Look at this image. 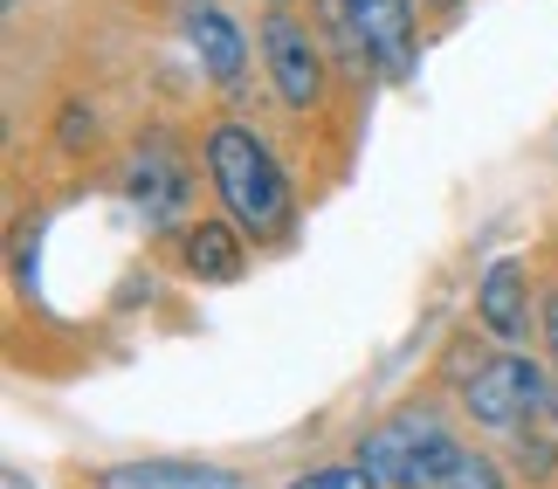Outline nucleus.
Wrapping results in <instances>:
<instances>
[{"label": "nucleus", "instance_id": "f257e3e1", "mask_svg": "<svg viewBox=\"0 0 558 489\" xmlns=\"http://www.w3.org/2000/svg\"><path fill=\"white\" fill-rule=\"evenodd\" d=\"M201 159H207V180H214V194H221L228 221L242 228V235H255V242H283L290 235V221H296L290 173H283V159L269 152V138H255V124L221 118L207 132Z\"/></svg>", "mask_w": 558, "mask_h": 489}, {"label": "nucleus", "instance_id": "f03ea898", "mask_svg": "<svg viewBox=\"0 0 558 489\" xmlns=\"http://www.w3.org/2000/svg\"><path fill=\"white\" fill-rule=\"evenodd\" d=\"M456 455H462V441L427 407H407L393 420H379V428L359 441V469L379 489H441V476L456 469Z\"/></svg>", "mask_w": 558, "mask_h": 489}, {"label": "nucleus", "instance_id": "7ed1b4c3", "mask_svg": "<svg viewBox=\"0 0 558 489\" xmlns=\"http://www.w3.org/2000/svg\"><path fill=\"white\" fill-rule=\"evenodd\" d=\"M325 28L345 41L359 76L379 70L386 83H414V70H421L414 0H325Z\"/></svg>", "mask_w": 558, "mask_h": 489}, {"label": "nucleus", "instance_id": "20e7f679", "mask_svg": "<svg viewBox=\"0 0 558 489\" xmlns=\"http://www.w3.org/2000/svg\"><path fill=\"white\" fill-rule=\"evenodd\" d=\"M551 393H558V379L545 372V358L497 352L462 379V414L476 420V428L524 435V428H538V414H551Z\"/></svg>", "mask_w": 558, "mask_h": 489}, {"label": "nucleus", "instance_id": "39448f33", "mask_svg": "<svg viewBox=\"0 0 558 489\" xmlns=\"http://www.w3.org/2000/svg\"><path fill=\"white\" fill-rule=\"evenodd\" d=\"M263 62H269V83L290 111H317L325 103V49H317L311 21H296L290 8H269L263 14Z\"/></svg>", "mask_w": 558, "mask_h": 489}, {"label": "nucleus", "instance_id": "423d86ee", "mask_svg": "<svg viewBox=\"0 0 558 489\" xmlns=\"http://www.w3.org/2000/svg\"><path fill=\"white\" fill-rule=\"evenodd\" d=\"M180 35H186V49H193L207 83L234 90V83L248 76V35L221 0H180Z\"/></svg>", "mask_w": 558, "mask_h": 489}, {"label": "nucleus", "instance_id": "0eeeda50", "mask_svg": "<svg viewBox=\"0 0 558 489\" xmlns=\"http://www.w3.org/2000/svg\"><path fill=\"white\" fill-rule=\"evenodd\" d=\"M124 186H132L145 228H186L180 215H186L193 180H186V159H180L173 138H145L138 159H132V173H124Z\"/></svg>", "mask_w": 558, "mask_h": 489}, {"label": "nucleus", "instance_id": "6e6552de", "mask_svg": "<svg viewBox=\"0 0 558 489\" xmlns=\"http://www.w3.org/2000/svg\"><path fill=\"white\" fill-rule=\"evenodd\" d=\"M476 325L489 338H504L510 352L531 338V269L518 262V255H497V262L483 269V283H476Z\"/></svg>", "mask_w": 558, "mask_h": 489}, {"label": "nucleus", "instance_id": "1a4fd4ad", "mask_svg": "<svg viewBox=\"0 0 558 489\" xmlns=\"http://www.w3.org/2000/svg\"><path fill=\"white\" fill-rule=\"evenodd\" d=\"M248 235L234 221H186L180 228V269L193 276L201 290H221V283H242L248 269Z\"/></svg>", "mask_w": 558, "mask_h": 489}, {"label": "nucleus", "instance_id": "9d476101", "mask_svg": "<svg viewBox=\"0 0 558 489\" xmlns=\"http://www.w3.org/2000/svg\"><path fill=\"white\" fill-rule=\"evenodd\" d=\"M97 489H242V476L221 462H180V455H145V462H118L104 469Z\"/></svg>", "mask_w": 558, "mask_h": 489}, {"label": "nucleus", "instance_id": "9b49d317", "mask_svg": "<svg viewBox=\"0 0 558 489\" xmlns=\"http://www.w3.org/2000/svg\"><path fill=\"white\" fill-rule=\"evenodd\" d=\"M441 489H510V482H504V469H497V455L462 449V455H456V469L441 476Z\"/></svg>", "mask_w": 558, "mask_h": 489}, {"label": "nucleus", "instance_id": "f8f14e48", "mask_svg": "<svg viewBox=\"0 0 558 489\" xmlns=\"http://www.w3.org/2000/svg\"><path fill=\"white\" fill-rule=\"evenodd\" d=\"M518 469H524L531 482H551V476H558V441H545L538 428H524V435H518Z\"/></svg>", "mask_w": 558, "mask_h": 489}, {"label": "nucleus", "instance_id": "ddd939ff", "mask_svg": "<svg viewBox=\"0 0 558 489\" xmlns=\"http://www.w3.org/2000/svg\"><path fill=\"white\" fill-rule=\"evenodd\" d=\"M283 489H379L359 462H331V469H304L296 482H283Z\"/></svg>", "mask_w": 558, "mask_h": 489}, {"label": "nucleus", "instance_id": "4468645a", "mask_svg": "<svg viewBox=\"0 0 558 489\" xmlns=\"http://www.w3.org/2000/svg\"><path fill=\"white\" fill-rule=\"evenodd\" d=\"M56 138H62V152H83V145L97 138V118L83 111V103H62V132Z\"/></svg>", "mask_w": 558, "mask_h": 489}, {"label": "nucleus", "instance_id": "2eb2a0df", "mask_svg": "<svg viewBox=\"0 0 558 489\" xmlns=\"http://www.w3.org/2000/svg\"><path fill=\"white\" fill-rule=\"evenodd\" d=\"M538 325H545V345H551V358H558V290L545 296V310H538Z\"/></svg>", "mask_w": 558, "mask_h": 489}, {"label": "nucleus", "instance_id": "dca6fc26", "mask_svg": "<svg viewBox=\"0 0 558 489\" xmlns=\"http://www.w3.org/2000/svg\"><path fill=\"white\" fill-rule=\"evenodd\" d=\"M421 8H435V14H456V8H462V0H421Z\"/></svg>", "mask_w": 558, "mask_h": 489}, {"label": "nucleus", "instance_id": "f3484780", "mask_svg": "<svg viewBox=\"0 0 558 489\" xmlns=\"http://www.w3.org/2000/svg\"><path fill=\"white\" fill-rule=\"evenodd\" d=\"M551 435H558V393H551Z\"/></svg>", "mask_w": 558, "mask_h": 489}, {"label": "nucleus", "instance_id": "a211bd4d", "mask_svg": "<svg viewBox=\"0 0 558 489\" xmlns=\"http://www.w3.org/2000/svg\"><path fill=\"white\" fill-rule=\"evenodd\" d=\"M269 8H290V0H269Z\"/></svg>", "mask_w": 558, "mask_h": 489}, {"label": "nucleus", "instance_id": "6ab92c4d", "mask_svg": "<svg viewBox=\"0 0 558 489\" xmlns=\"http://www.w3.org/2000/svg\"><path fill=\"white\" fill-rule=\"evenodd\" d=\"M8 8H14V0H8Z\"/></svg>", "mask_w": 558, "mask_h": 489}]
</instances>
